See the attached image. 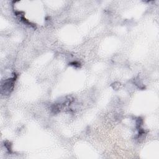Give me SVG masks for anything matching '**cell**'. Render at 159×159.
<instances>
[{"mask_svg": "<svg viewBox=\"0 0 159 159\" xmlns=\"http://www.w3.org/2000/svg\"><path fill=\"white\" fill-rule=\"evenodd\" d=\"M16 76L14 75L12 78L8 79L7 80H5L4 83L2 84L1 85V89L2 91H4L5 94H9L11 93V91L12 90L14 87V83L16 81Z\"/></svg>", "mask_w": 159, "mask_h": 159, "instance_id": "1", "label": "cell"}]
</instances>
